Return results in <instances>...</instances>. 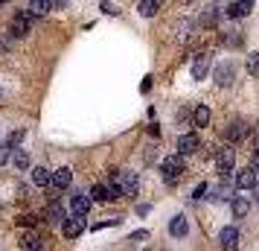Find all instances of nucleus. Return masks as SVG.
Here are the masks:
<instances>
[{
  "label": "nucleus",
  "mask_w": 259,
  "mask_h": 251,
  "mask_svg": "<svg viewBox=\"0 0 259 251\" xmlns=\"http://www.w3.org/2000/svg\"><path fill=\"white\" fill-rule=\"evenodd\" d=\"M189 114H192L189 108H181V111H178V123H187V120H189Z\"/></svg>",
  "instance_id": "obj_32"
},
{
  "label": "nucleus",
  "mask_w": 259,
  "mask_h": 251,
  "mask_svg": "<svg viewBox=\"0 0 259 251\" xmlns=\"http://www.w3.org/2000/svg\"><path fill=\"white\" fill-rule=\"evenodd\" d=\"M50 9H53V3H50V0H29V6H26V12L32 15V18H38V15H47Z\"/></svg>",
  "instance_id": "obj_20"
},
{
  "label": "nucleus",
  "mask_w": 259,
  "mask_h": 251,
  "mask_svg": "<svg viewBox=\"0 0 259 251\" xmlns=\"http://www.w3.org/2000/svg\"><path fill=\"white\" fill-rule=\"evenodd\" d=\"M91 204H94V199L91 196H84V193H73L70 196V207L76 216H88L91 213Z\"/></svg>",
  "instance_id": "obj_9"
},
{
  "label": "nucleus",
  "mask_w": 259,
  "mask_h": 251,
  "mask_svg": "<svg viewBox=\"0 0 259 251\" xmlns=\"http://www.w3.org/2000/svg\"><path fill=\"white\" fill-rule=\"evenodd\" d=\"M215 82L219 85H230L233 82V64H230V61L219 64V70H215Z\"/></svg>",
  "instance_id": "obj_21"
},
{
  "label": "nucleus",
  "mask_w": 259,
  "mask_h": 251,
  "mask_svg": "<svg viewBox=\"0 0 259 251\" xmlns=\"http://www.w3.org/2000/svg\"><path fill=\"white\" fill-rule=\"evenodd\" d=\"M215 21H219V15L212 12V9H207V12L201 15V24L204 26H215Z\"/></svg>",
  "instance_id": "obj_27"
},
{
  "label": "nucleus",
  "mask_w": 259,
  "mask_h": 251,
  "mask_svg": "<svg viewBox=\"0 0 259 251\" xmlns=\"http://www.w3.org/2000/svg\"><path fill=\"white\" fill-rule=\"evenodd\" d=\"M250 9H253V0H233L227 6V18H245L250 15Z\"/></svg>",
  "instance_id": "obj_13"
},
{
  "label": "nucleus",
  "mask_w": 259,
  "mask_h": 251,
  "mask_svg": "<svg viewBox=\"0 0 259 251\" xmlns=\"http://www.w3.org/2000/svg\"><path fill=\"white\" fill-rule=\"evenodd\" d=\"M230 210H233L236 219H242V216L250 210V199H247V196H233V199H230Z\"/></svg>",
  "instance_id": "obj_16"
},
{
  "label": "nucleus",
  "mask_w": 259,
  "mask_h": 251,
  "mask_svg": "<svg viewBox=\"0 0 259 251\" xmlns=\"http://www.w3.org/2000/svg\"><path fill=\"white\" fill-rule=\"evenodd\" d=\"M256 178H259L256 169L245 167V169H239V172H236V187H239V190H253V187H256Z\"/></svg>",
  "instance_id": "obj_6"
},
{
  "label": "nucleus",
  "mask_w": 259,
  "mask_h": 251,
  "mask_svg": "<svg viewBox=\"0 0 259 251\" xmlns=\"http://www.w3.org/2000/svg\"><path fill=\"white\" fill-rule=\"evenodd\" d=\"M215 169H219L222 178H227V175L236 169V152L230 149V146H222V149L215 152Z\"/></svg>",
  "instance_id": "obj_2"
},
{
  "label": "nucleus",
  "mask_w": 259,
  "mask_h": 251,
  "mask_svg": "<svg viewBox=\"0 0 259 251\" xmlns=\"http://www.w3.org/2000/svg\"><path fill=\"white\" fill-rule=\"evenodd\" d=\"M12 164L18 169H26L29 167V155H26L24 149H12Z\"/></svg>",
  "instance_id": "obj_25"
},
{
  "label": "nucleus",
  "mask_w": 259,
  "mask_h": 251,
  "mask_svg": "<svg viewBox=\"0 0 259 251\" xmlns=\"http://www.w3.org/2000/svg\"><path fill=\"white\" fill-rule=\"evenodd\" d=\"M146 251H149V248H146Z\"/></svg>",
  "instance_id": "obj_38"
},
{
  "label": "nucleus",
  "mask_w": 259,
  "mask_h": 251,
  "mask_svg": "<svg viewBox=\"0 0 259 251\" xmlns=\"http://www.w3.org/2000/svg\"><path fill=\"white\" fill-rule=\"evenodd\" d=\"M210 67H212V56L210 53H198L195 56V61H192V79H207V73H210Z\"/></svg>",
  "instance_id": "obj_3"
},
{
  "label": "nucleus",
  "mask_w": 259,
  "mask_h": 251,
  "mask_svg": "<svg viewBox=\"0 0 259 251\" xmlns=\"http://www.w3.org/2000/svg\"><path fill=\"white\" fill-rule=\"evenodd\" d=\"M204 193H210V187H207V184H204V181H201L198 187H195V190H192V199H204Z\"/></svg>",
  "instance_id": "obj_31"
},
{
  "label": "nucleus",
  "mask_w": 259,
  "mask_h": 251,
  "mask_svg": "<svg viewBox=\"0 0 259 251\" xmlns=\"http://www.w3.org/2000/svg\"><path fill=\"white\" fill-rule=\"evenodd\" d=\"M210 108L207 105H198L195 108V111H192V126H195V129H207V126H210Z\"/></svg>",
  "instance_id": "obj_17"
},
{
  "label": "nucleus",
  "mask_w": 259,
  "mask_h": 251,
  "mask_svg": "<svg viewBox=\"0 0 259 251\" xmlns=\"http://www.w3.org/2000/svg\"><path fill=\"white\" fill-rule=\"evenodd\" d=\"M29 24H32V15L24 12V15H15L12 18V24H9V35L12 38H21L29 32Z\"/></svg>",
  "instance_id": "obj_7"
},
{
  "label": "nucleus",
  "mask_w": 259,
  "mask_h": 251,
  "mask_svg": "<svg viewBox=\"0 0 259 251\" xmlns=\"http://www.w3.org/2000/svg\"><path fill=\"white\" fill-rule=\"evenodd\" d=\"M21 248L24 251H44V239L32 234V231H26L24 237H21Z\"/></svg>",
  "instance_id": "obj_14"
},
{
  "label": "nucleus",
  "mask_w": 259,
  "mask_h": 251,
  "mask_svg": "<svg viewBox=\"0 0 259 251\" xmlns=\"http://www.w3.org/2000/svg\"><path fill=\"white\" fill-rule=\"evenodd\" d=\"M212 199H215V202H230V199H233V187H230L227 181H224V184H219V187L212 190Z\"/></svg>",
  "instance_id": "obj_23"
},
{
  "label": "nucleus",
  "mask_w": 259,
  "mask_h": 251,
  "mask_svg": "<svg viewBox=\"0 0 259 251\" xmlns=\"http://www.w3.org/2000/svg\"><path fill=\"white\" fill-rule=\"evenodd\" d=\"M178 149H181V155H189V152H198L201 149V140L195 132H184L178 137Z\"/></svg>",
  "instance_id": "obj_8"
},
{
  "label": "nucleus",
  "mask_w": 259,
  "mask_h": 251,
  "mask_svg": "<svg viewBox=\"0 0 259 251\" xmlns=\"http://www.w3.org/2000/svg\"><path fill=\"white\" fill-rule=\"evenodd\" d=\"M61 231H64V237H67V239L82 237V234H84V216L73 213L70 219H64V222H61Z\"/></svg>",
  "instance_id": "obj_4"
},
{
  "label": "nucleus",
  "mask_w": 259,
  "mask_h": 251,
  "mask_svg": "<svg viewBox=\"0 0 259 251\" xmlns=\"http://www.w3.org/2000/svg\"><path fill=\"white\" fill-rule=\"evenodd\" d=\"M245 134H247V126L242 123V120H239V123H230V126L224 129V137H227L230 144H236V140H242Z\"/></svg>",
  "instance_id": "obj_18"
},
{
  "label": "nucleus",
  "mask_w": 259,
  "mask_h": 251,
  "mask_svg": "<svg viewBox=\"0 0 259 251\" xmlns=\"http://www.w3.org/2000/svg\"><path fill=\"white\" fill-rule=\"evenodd\" d=\"M128 239H131V242H137V239H146V231H134Z\"/></svg>",
  "instance_id": "obj_34"
},
{
  "label": "nucleus",
  "mask_w": 259,
  "mask_h": 251,
  "mask_svg": "<svg viewBox=\"0 0 259 251\" xmlns=\"http://www.w3.org/2000/svg\"><path fill=\"white\" fill-rule=\"evenodd\" d=\"M32 184H38V187L53 184V172H50L47 167H32Z\"/></svg>",
  "instance_id": "obj_19"
},
{
  "label": "nucleus",
  "mask_w": 259,
  "mask_h": 251,
  "mask_svg": "<svg viewBox=\"0 0 259 251\" xmlns=\"http://www.w3.org/2000/svg\"><path fill=\"white\" fill-rule=\"evenodd\" d=\"M9 158H12V146H9V144H0V164H6Z\"/></svg>",
  "instance_id": "obj_29"
},
{
  "label": "nucleus",
  "mask_w": 259,
  "mask_h": 251,
  "mask_svg": "<svg viewBox=\"0 0 259 251\" xmlns=\"http://www.w3.org/2000/svg\"><path fill=\"white\" fill-rule=\"evenodd\" d=\"M157 9H160V0H140V3H137V12H140L143 18H154Z\"/></svg>",
  "instance_id": "obj_22"
},
{
  "label": "nucleus",
  "mask_w": 259,
  "mask_h": 251,
  "mask_svg": "<svg viewBox=\"0 0 259 251\" xmlns=\"http://www.w3.org/2000/svg\"><path fill=\"white\" fill-rule=\"evenodd\" d=\"M18 225H24V228H35V225H38V216H35V213H26V216H21V219H18Z\"/></svg>",
  "instance_id": "obj_28"
},
{
  "label": "nucleus",
  "mask_w": 259,
  "mask_h": 251,
  "mask_svg": "<svg viewBox=\"0 0 259 251\" xmlns=\"http://www.w3.org/2000/svg\"><path fill=\"white\" fill-rule=\"evenodd\" d=\"M24 129H21V132H12V134H9V146H12V149H15V146H18V144H21V140H24Z\"/></svg>",
  "instance_id": "obj_30"
},
{
  "label": "nucleus",
  "mask_w": 259,
  "mask_h": 251,
  "mask_svg": "<svg viewBox=\"0 0 259 251\" xmlns=\"http://www.w3.org/2000/svg\"><path fill=\"white\" fill-rule=\"evenodd\" d=\"M253 196H256V202H259V178H256V187H253Z\"/></svg>",
  "instance_id": "obj_37"
},
{
  "label": "nucleus",
  "mask_w": 259,
  "mask_h": 251,
  "mask_svg": "<svg viewBox=\"0 0 259 251\" xmlns=\"http://www.w3.org/2000/svg\"><path fill=\"white\" fill-rule=\"evenodd\" d=\"M219 242H222L224 251H236V245H239V231L236 228H222V234H219Z\"/></svg>",
  "instance_id": "obj_11"
},
{
  "label": "nucleus",
  "mask_w": 259,
  "mask_h": 251,
  "mask_svg": "<svg viewBox=\"0 0 259 251\" xmlns=\"http://www.w3.org/2000/svg\"><path fill=\"white\" fill-rule=\"evenodd\" d=\"M102 12H108V15H117V9H114V6H111L108 0H102Z\"/></svg>",
  "instance_id": "obj_33"
},
{
  "label": "nucleus",
  "mask_w": 259,
  "mask_h": 251,
  "mask_svg": "<svg viewBox=\"0 0 259 251\" xmlns=\"http://www.w3.org/2000/svg\"><path fill=\"white\" fill-rule=\"evenodd\" d=\"M73 181V169L70 167H59L56 172H53V187L56 190H67Z\"/></svg>",
  "instance_id": "obj_12"
},
{
  "label": "nucleus",
  "mask_w": 259,
  "mask_h": 251,
  "mask_svg": "<svg viewBox=\"0 0 259 251\" xmlns=\"http://www.w3.org/2000/svg\"><path fill=\"white\" fill-rule=\"evenodd\" d=\"M53 3V9H64V0H50Z\"/></svg>",
  "instance_id": "obj_35"
},
{
  "label": "nucleus",
  "mask_w": 259,
  "mask_h": 251,
  "mask_svg": "<svg viewBox=\"0 0 259 251\" xmlns=\"http://www.w3.org/2000/svg\"><path fill=\"white\" fill-rule=\"evenodd\" d=\"M160 172H163L166 184H178V178L184 175V155H169V158H163Z\"/></svg>",
  "instance_id": "obj_1"
},
{
  "label": "nucleus",
  "mask_w": 259,
  "mask_h": 251,
  "mask_svg": "<svg viewBox=\"0 0 259 251\" xmlns=\"http://www.w3.org/2000/svg\"><path fill=\"white\" fill-rule=\"evenodd\" d=\"M247 73H250L253 79H259V53L247 56Z\"/></svg>",
  "instance_id": "obj_26"
},
{
  "label": "nucleus",
  "mask_w": 259,
  "mask_h": 251,
  "mask_svg": "<svg viewBox=\"0 0 259 251\" xmlns=\"http://www.w3.org/2000/svg\"><path fill=\"white\" fill-rule=\"evenodd\" d=\"M169 234H172L175 239L187 237V234H189V222H187V216H175V219L169 222Z\"/></svg>",
  "instance_id": "obj_15"
},
{
  "label": "nucleus",
  "mask_w": 259,
  "mask_h": 251,
  "mask_svg": "<svg viewBox=\"0 0 259 251\" xmlns=\"http://www.w3.org/2000/svg\"><path fill=\"white\" fill-rule=\"evenodd\" d=\"M91 199L94 202H111V190H108L105 184H94L91 187Z\"/></svg>",
  "instance_id": "obj_24"
},
{
  "label": "nucleus",
  "mask_w": 259,
  "mask_h": 251,
  "mask_svg": "<svg viewBox=\"0 0 259 251\" xmlns=\"http://www.w3.org/2000/svg\"><path fill=\"white\" fill-rule=\"evenodd\" d=\"M114 178H117L119 187H122V199H125V196H137V175H134L131 169H122Z\"/></svg>",
  "instance_id": "obj_5"
},
{
  "label": "nucleus",
  "mask_w": 259,
  "mask_h": 251,
  "mask_svg": "<svg viewBox=\"0 0 259 251\" xmlns=\"http://www.w3.org/2000/svg\"><path fill=\"white\" fill-rule=\"evenodd\" d=\"M44 219H47L50 225H59V222H64V219H67V213H64V207H61L56 199H50L47 210H44Z\"/></svg>",
  "instance_id": "obj_10"
},
{
  "label": "nucleus",
  "mask_w": 259,
  "mask_h": 251,
  "mask_svg": "<svg viewBox=\"0 0 259 251\" xmlns=\"http://www.w3.org/2000/svg\"><path fill=\"white\" fill-rule=\"evenodd\" d=\"M250 167H253V169H256V172H259V152H256V155H253V164H250Z\"/></svg>",
  "instance_id": "obj_36"
}]
</instances>
